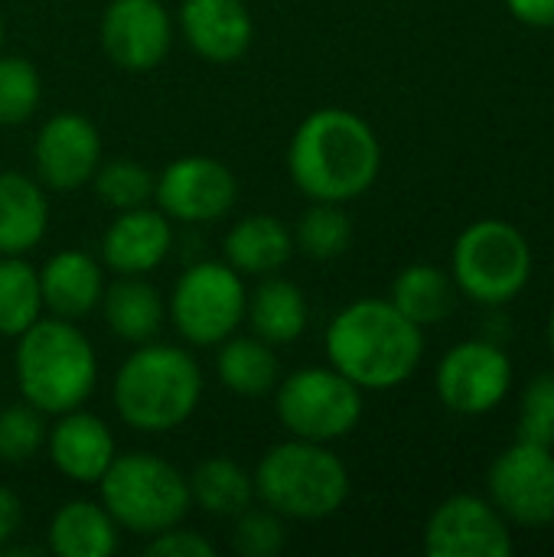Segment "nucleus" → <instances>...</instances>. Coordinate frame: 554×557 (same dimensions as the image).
I'll return each mask as SVG.
<instances>
[{"instance_id": "obj_36", "label": "nucleus", "mask_w": 554, "mask_h": 557, "mask_svg": "<svg viewBox=\"0 0 554 557\" xmlns=\"http://www.w3.org/2000/svg\"><path fill=\"white\" fill-rule=\"evenodd\" d=\"M513 20L535 26V29H552L554 26V0H503Z\"/></svg>"}, {"instance_id": "obj_3", "label": "nucleus", "mask_w": 554, "mask_h": 557, "mask_svg": "<svg viewBox=\"0 0 554 557\" xmlns=\"http://www.w3.org/2000/svg\"><path fill=\"white\" fill-rule=\"evenodd\" d=\"M118 418L140 434H167L193 418L202 398L199 362L167 343H140L111 385Z\"/></svg>"}, {"instance_id": "obj_5", "label": "nucleus", "mask_w": 554, "mask_h": 557, "mask_svg": "<svg viewBox=\"0 0 554 557\" xmlns=\"http://www.w3.org/2000/svg\"><path fill=\"white\" fill-rule=\"evenodd\" d=\"M255 499L281 519L320 522L343 509L349 499L346 463L317 441L291 437L271 447L251 473Z\"/></svg>"}, {"instance_id": "obj_34", "label": "nucleus", "mask_w": 554, "mask_h": 557, "mask_svg": "<svg viewBox=\"0 0 554 557\" xmlns=\"http://www.w3.org/2000/svg\"><path fill=\"white\" fill-rule=\"evenodd\" d=\"M516 441L554 447V372H542L526 385Z\"/></svg>"}, {"instance_id": "obj_17", "label": "nucleus", "mask_w": 554, "mask_h": 557, "mask_svg": "<svg viewBox=\"0 0 554 557\" xmlns=\"http://www.w3.org/2000/svg\"><path fill=\"white\" fill-rule=\"evenodd\" d=\"M180 29L193 52L216 65L238 62L255 39V20L245 0H183Z\"/></svg>"}, {"instance_id": "obj_38", "label": "nucleus", "mask_w": 554, "mask_h": 557, "mask_svg": "<svg viewBox=\"0 0 554 557\" xmlns=\"http://www.w3.org/2000/svg\"><path fill=\"white\" fill-rule=\"evenodd\" d=\"M549 346H552V356H554V310H552V320H549Z\"/></svg>"}, {"instance_id": "obj_30", "label": "nucleus", "mask_w": 554, "mask_h": 557, "mask_svg": "<svg viewBox=\"0 0 554 557\" xmlns=\"http://www.w3.org/2000/svg\"><path fill=\"white\" fill-rule=\"evenodd\" d=\"M91 180H95L98 202L111 206L114 212L147 206L153 199V186H157V176L131 157L101 160Z\"/></svg>"}, {"instance_id": "obj_25", "label": "nucleus", "mask_w": 554, "mask_h": 557, "mask_svg": "<svg viewBox=\"0 0 554 557\" xmlns=\"http://www.w3.org/2000/svg\"><path fill=\"white\" fill-rule=\"evenodd\" d=\"M216 372L219 382L242 395V398H261L271 388H278L281 379V362L271 349V343L251 336H229L219 343V356H216Z\"/></svg>"}, {"instance_id": "obj_15", "label": "nucleus", "mask_w": 554, "mask_h": 557, "mask_svg": "<svg viewBox=\"0 0 554 557\" xmlns=\"http://www.w3.org/2000/svg\"><path fill=\"white\" fill-rule=\"evenodd\" d=\"M36 176L52 193L85 186L101 163V134L78 111H59L42 121L33 140Z\"/></svg>"}, {"instance_id": "obj_4", "label": "nucleus", "mask_w": 554, "mask_h": 557, "mask_svg": "<svg viewBox=\"0 0 554 557\" xmlns=\"http://www.w3.org/2000/svg\"><path fill=\"white\" fill-rule=\"evenodd\" d=\"M13 372L20 398L42 414L82 408L98 382V356L72 320H36L16 336Z\"/></svg>"}, {"instance_id": "obj_39", "label": "nucleus", "mask_w": 554, "mask_h": 557, "mask_svg": "<svg viewBox=\"0 0 554 557\" xmlns=\"http://www.w3.org/2000/svg\"><path fill=\"white\" fill-rule=\"evenodd\" d=\"M0 49H3V16H0Z\"/></svg>"}, {"instance_id": "obj_21", "label": "nucleus", "mask_w": 554, "mask_h": 557, "mask_svg": "<svg viewBox=\"0 0 554 557\" xmlns=\"http://www.w3.org/2000/svg\"><path fill=\"white\" fill-rule=\"evenodd\" d=\"M49 228V199L36 180L16 170L0 173V255L33 251Z\"/></svg>"}, {"instance_id": "obj_8", "label": "nucleus", "mask_w": 554, "mask_h": 557, "mask_svg": "<svg viewBox=\"0 0 554 557\" xmlns=\"http://www.w3.org/2000/svg\"><path fill=\"white\" fill-rule=\"evenodd\" d=\"M274 411L291 437L330 444L362 421V388L333 366H307L278 385Z\"/></svg>"}, {"instance_id": "obj_24", "label": "nucleus", "mask_w": 554, "mask_h": 557, "mask_svg": "<svg viewBox=\"0 0 554 557\" xmlns=\"http://www.w3.org/2000/svg\"><path fill=\"white\" fill-rule=\"evenodd\" d=\"M101 310L108 320V330L131 346L150 343L167 317V307L160 300V290L147 284L144 277H118L104 287Z\"/></svg>"}, {"instance_id": "obj_33", "label": "nucleus", "mask_w": 554, "mask_h": 557, "mask_svg": "<svg viewBox=\"0 0 554 557\" xmlns=\"http://www.w3.org/2000/svg\"><path fill=\"white\" fill-rule=\"evenodd\" d=\"M232 552L242 557H278L287 545L284 522L274 509H245L232 525Z\"/></svg>"}, {"instance_id": "obj_37", "label": "nucleus", "mask_w": 554, "mask_h": 557, "mask_svg": "<svg viewBox=\"0 0 554 557\" xmlns=\"http://www.w3.org/2000/svg\"><path fill=\"white\" fill-rule=\"evenodd\" d=\"M23 525V503L13 490L0 486V548L20 532Z\"/></svg>"}, {"instance_id": "obj_35", "label": "nucleus", "mask_w": 554, "mask_h": 557, "mask_svg": "<svg viewBox=\"0 0 554 557\" xmlns=\"http://www.w3.org/2000/svg\"><path fill=\"white\" fill-rule=\"evenodd\" d=\"M147 555L150 557H216V545L199 535V532H189L180 525L160 532V535H150V545H147Z\"/></svg>"}, {"instance_id": "obj_11", "label": "nucleus", "mask_w": 554, "mask_h": 557, "mask_svg": "<svg viewBox=\"0 0 554 557\" xmlns=\"http://www.w3.org/2000/svg\"><path fill=\"white\" fill-rule=\"evenodd\" d=\"M153 199L167 219L186 225H206L225 219L235 209L238 180L222 160L189 153L163 166L153 186Z\"/></svg>"}, {"instance_id": "obj_20", "label": "nucleus", "mask_w": 554, "mask_h": 557, "mask_svg": "<svg viewBox=\"0 0 554 557\" xmlns=\"http://www.w3.org/2000/svg\"><path fill=\"white\" fill-rule=\"evenodd\" d=\"M222 251L225 264L235 268L238 274L268 277L278 274L297 248L291 228L278 215H245L229 228Z\"/></svg>"}, {"instance_id": "obj_16", "label": "nucleus", "mask_w": 554, "mask_h": 557, "mask_svg": "<svg viewBox=\"0 0 554 557\" xmlns=\"http://www.w3.org/2000/svg\"><path fill=\"white\" fill-rule=\"evenodd\" d=\"M173 225L160 209H124L101 238V261L118 277H144L167 261Z\"/></svg>"}, {"instance_id": "obj_22", "label": "nucleus", "mask_w": 554, "mask_h": 557, "mask_svg": "<svg viewBox=\"0 0 554 557\" xmlns=\"http://www.w3.org/2000/svg\"><path fill=\"white\" fill-rule=\"evenodd\" d=\"M245 317L258 339H264L271 346H287L304 336V330L310 323V304L294 281L268 274L248 294Z\"/></svg>"}, {"instance_id": "obj_10", "label": "nucleus", "mask_w": 554, "mask_h": 557, "mask_svg": "<svg viewBox=\"0 0 554 557\" xmlns=\"http://www.w3.org/2000/svg\"><path fill=\"white\" fill-rule=\"evenodd\" d=\"M490 503L506 522L539 529L554 522V447L516 441L506 447L487 476Z\"/></svg>"}, {"instance_id": "obj_19", "label": "nucleus", "mask_w": 554, "mask_h": 557, "mask_svg": "<svg viewBox=\"0 0 554 557\" xmlns=\"http://www.w3.org/2000/svg\"><path fill=\"white\" fill-rule=\"evenodd\" d=\"M39 290H42V310H49L59 320H82L95 307H101L104 297V268L75 248L56 251L39 268Z\"/></svg>"}, {"instance_id": "obj_26", "label": "nucleus", "mask_w": 554, "mask_h": 557, "mask_svg": "<svg viewBox=\"0 0 554 557\" xmlns=\"http://www.w3.org/2000/svg\"><path fill=\"white\" fill-rule=\"evenodd\" d=\"M411 323L424 326H438L441 320H447L454 313L457 304V284L454 277L438 268V264H408L398 271V277L392 281V297H389Z\"/></svg>"}, {"instance_id": "obj_23", "label": "nucleus", "mask_w": 554, "mask_h": 557, "mask_svg": "<svg viewBox=\"0 0 554 557\" xmlns=\"http://www.w3.org/2000/svg\"><path fill=\"white\" fill-rule=\"evenodd\" d=\"M118 522L88 499L65 503L49 522V552L59 557H108L118 552Z\"/></svg>"}, {"instance_id": "obj_6", "label": "nucleus", "mask_w": 554, "mask_h": 557, "mask_svg": "<svg viewBox=\"0 0 554 557\" xmlns=\"http://www.w3.org/2000/svg\"><path fill=\"white\" fill-rule=\"evenodd\" d=\"M101 506L118 529L140 539L180 525L193 506L186 476L157 454H121L98 480Z\"/></svg>"}, {"instance_id": "obj_9", "label": "nucleus", "mask_w": 554, "mask_h": 557, "mask_svg": "<svg viewBox=\"0 0 554 557\" xmlns=\"http://www.w3.org/2000/svg\"><path fill=\"white\" fill-rule=\"evenodd\" d=\"M248 290L225 261L186 268L170 294V323L189 346H219L245 320Z\"/></svg>"}, {"instance_id": "obj_27", "label": "nucleus", "mask_w": 554, "mask_h": 557, "mask_svg": "<svg viewBox=\"0 0 554 557\" xmlns=\"http://www.w3.org/2000/svg\"><path fill=\"white\" fill-rule=\"evenodd\" d=\"M189 499L206 516L235 519L255 503V480L229 457H209L189 473Z\"/></svg>"}, {"instance_id": "obj_12", "label": "nucleus", "mask_w": 554, "mask_h": 557, "mask_svg": "<svg viewBox=\"0 0 554 557\" xmlns=\"http://www.w3.org/2000/svg\"><path fill=\"white\" fill-rule=\"evenodd\" d=\"M434 385L444 408L477 418L506 401L513 388V359L487 339H467L441 359Z\"/></svg>"}, {"instance_id": "obj_14", "label": "nucleus", "mask_w": 554, "mask_h": 557, "mask_svg": "<svg viewBox=\"0 0 554 557\" xmlns=\"http://www.w3.org/2000/svg\"><path fill=\"white\" fill-rule=\"evenodd\" d=\"M98 36L118 69L150 72L173 46V20L163 0H111L101 13Z\"/></svg>"}, {"instance_id": "obj_29", "label": "nucleus", "mask_w": 554, "mask_h": 557, "mask_svg": "<svg viewBox=\"0 0 554 557\" xmlns=\"http://www.w3.org/2000/svg\"><path fill=\"white\" fill-rule=\"evenodd\" d=\"M353 245V222L343 202H313L294 232V248L313 261H333Z\"/></svg>"}, {"instance_id": "obj_7", "label": "nucleus", "mask_w": 554, "mask_h": 557, "mask_svg": "<svg viewBox=\"0 0 554 557\" xmlns=\"http://www.w3.org/2000/svg\"><path fill=\"white\" fill-rule=\"evenodd\" d=\"M451 277L460 294L483 307L516 300L532 277V248L526 235L503 219L467 225L451 255Z\"/></svg>"}, {"instance_id": "obj_1", "label": "nucleus", "mask_w": 554, "mask_h": 557, "mask_svg": "<svg viewBox=\"0 0 554 557\" xmlns=\"http://www.w3.org/2000/svg\"><path fill=\"white\" fill-rule=\"evenodd\" d=\"M287 170L313 202H353L382 170V144L369 121L346 108L310 111L291 137Z\"/></svg>"}, {"instance_id": "obj_28", "label": "nucleus", "mask_w": 554, "mask_h": 557, "mask_svg": "<svg viewBox=\"0 0 554 557\" xmlns=\"http://www.w3.org/2000/svg\"><path fill=\"white\" fill-rule=\"evenodd\" d=\"M42 313L39 271L23 255H0V336L16 339Z\"/></svg>"}, {"instance_id": "obj_2", "label": "nucleus", "mask_w": 554, "mask_h": 557, "mask_svg": "<svg viewBox=\"0 0 554 557\" xmlns=\"http://www.w3.org/2000/svg\"><path fill=\"white\" fill-rule=\"evenodd\" d=\"M327 359L362 392L405 385L424 356V330L392 300L366 297L349 304L327 326Z\"/></svg>"}, {"instance_id": "obj_18", "label": "nucleus", "mask_w": 554, "mask_h": 557, "mask_svg": "<svg viewBox=\"0 0 554 557\" xmlns=\"http://www.w3.org/2000/svg\"><path fill=\"white\" fill-rule=\"evenodd\" d=\"M46 450L52 467L72 483H98L118 457L108 424L82 408L59 414L56 428L46 434Z\"/></svg>"}, {"instance_id": "obj_13", "label": "nucleus", "mask_w": 554, "mask_h": 557, "mask_svg": "<svg viewBox=\"0 0 554 557\" xmlns=\"http://www.w3.org/2000/svg\"><path fill=\"white\" fill-rule=\"evenodd\" d=\"M516 552L503 512L473 493L444 499L424 525L428 557H509Z\"/></svg>"}, {"instance_id": "obj_31", "label": "nucleus", "mask_w": 554, "mask_h": 557, "mask_svg": "<svg viewBox=\"0 0 554 557\" xmlns=\"http://www.w3.org/2000/svg\"><path fill=\"white\" fill-rule=\"evenodd\" d=\"M42 101V78L23 55L0 52V127L26 124Z\"/></svg>"}, {"instance_id": "obj_32", "label": "nucleus", "mask_w": 554, "mask_h": 557, "mask_svg": "<svg viewBox=\"0 0 554 557\" xmlns=\"http://www.w3.org/2000/svg\"><path fill=\"white\" fill-rule=\"evenodd\" d=\"M46 414L29 401L0 411V463H29L46 447Z\"/></svg>"}]
</instances>
